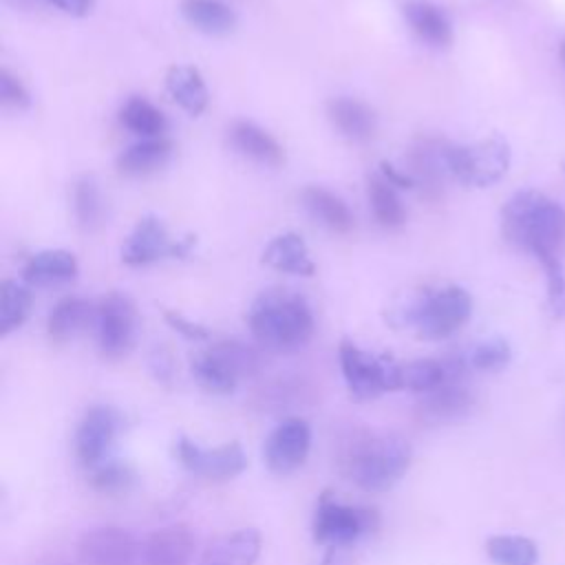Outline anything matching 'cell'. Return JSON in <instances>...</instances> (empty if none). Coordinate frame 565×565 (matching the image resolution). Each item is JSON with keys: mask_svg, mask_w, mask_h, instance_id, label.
Instances as JSON below:
<instances>
[{"mask_svg": "<svg viewBox=\"0 0 565 565\" xmlns=\"http://www.w3.org/2000/svg\"><path fill=\"white\" fill-rule=\"evenodd\" d=\"M97 305L86 298L68 296L62 298L46 318V333L53 342H68L90 324H95Z\"/></svg>", "mask_w": 565, "mask_h": 565, "instance_id": "22", "label": "cell"}, {"mask_svg": "<svg viewBox=\"0 0 565 565\" xmlns=\"http://www.w3.org/2000/svg\"><path fill=\"white\" fill-rule=\"evenodd\" d=\"M501 223L505 238L532 252L536 258L556 254L565 241V210L534 190L510 196L503 205Z\"/></svg>", "mask_w": 565, "mask_h": 565, "instance_id": "2", "label": "cell"}, {"mask_svg": "<svg viewBox=\"0 0 565 565\" xmlns=\"http://www.w3.org/2000/svg\"><path fill=\"white\" fill-rule=\"evenodd\" d=\"M15 2H29V0H15Z\"/></svg>", "mask_w": 565, "mask_h": 565, "instance_id": "43", "label": "cell"}, {"mask_svg": "<svg viewBox=\"0 0 565 565\" xmlns=\"http://www.w3.org/2000/svg\"><path fill=\"white\" fill-rule=\"evenodd\" d=\"M472 313V298L463 287L446 285L424 291L406 311L408 324L426 340H444L459 331Z\"/></svg>", "mask_w": 565, "mask_h": 565, "instance_id": "4", "label": "cell"}, {"mask_svg": "<svg viewBox=\"0 0 565 565\" xmlns=\"http://www.w3.org/2000/svg\"><path fill=\"white\" fill-rule=\"evenodd\" d=\"M33 307V296L29 285L4 280L0 285V335H9L20 329Z\"/></svg>", "mask_w": 565, "mask_h": 565, "instance_id": "32", "label": "cell"}, {"mask_svg": "<svg viewBox=\"0 0 565 565\" xmlns=\"http://www.w3.org/2000/svg\"><path fill=\"white\" fill-rule=\"evenodd\" d=\"M377 525V514L366 508L347 505L322 497L313 514V541L329 547L355 543L362 534Z\"/></svg>", "mask_w": 565, "mask_h": 565, "instance_id": "8", "label": "cell"}, {"mask_svg": "<svg viewBox=\"0 0 565 565\" xmlns=\"http://www.w3.org/2000/svg\"><path fill=\"white\" fill-rule=\"evenodd\" d=\"M448 168L455 181L472 188H488L505 177L510 168V146L497 135L475 143H450Z\"/></svg>", "mask_w": 565, "mask_h": 565, "instance_id": "6", "label": "cell"}, {"mask_svg": "<svg viewBox=\"0 0 565 565\" xmlns=\"http://www.w3.org/2000/svg\"><path fill=\"white\" fill-rule=\"evenodd\" d=\"M457 362H439L430 358L408 360L397 364V391H413V393H430L457 375Z\"/></svg>", "mask_w": 565, "mask_h": 565, "instance_id": "26", "label": "cell"}, {"mask_svg": "<svg viewBox=\"0 0 565 565\" xmlns=\"http://www.w3.org/2000/svg\"><path fill=\"white\" fill-rule=\"evenodd\" d=\"M192 554L194 536L181 523L159 527L141 543V565H190Z\"/></svg>", "mask_w": 565, "mask_h": 565, "instance_id": "16", "label": "cell"}, {"mask_svg": "<svg viewBox=\"0 0 565 565\" xmlns=\"http://www.w3.org/2000/svg\"><path fill=\"white\" fill-rule=\"evenodd\" d=\"M97 344L106 358L126 355L137 340V309L124 294H108L97 302Z\"/></svg>", "mask_w": 565, "mask_h": 565, "instance_id": "9", "label": "cell"}, {"mask_svg": "<svg viewBox=\"0 0 565 565\" xmlns=\"http://www.w3.org/2000/svg\"><path fill=\"white\" fill-rule=\"evenodd\" d=\"M84 565H141V543L124 527H95L77 543Z\"/></svg>", "mask_w": 565, "mask_h": 565, "instance_id": "13", "label": "cell"}, {"mask_svg": "<svg viewBox=\"0 0 565 565\" xmlns=\"http://www.w3.org/2000/svg\"><path fill=\"white\" fill-rule=\"evenodd\" d=\"M119 417L110 406H93L84 413L75 430V457L82 466L95 468L108 459V450L117 437Z\"/></svg>", "mask_w": 565, "mask_h": 565, "instance_id": "14", "label": "cell"}, {"mask_svg": "<svg viewBox=\"0 0 565 565\" xmlns=\"http://www.w3.org/2000/svg\"><path fill=\"white\" fill-rule=\"evenodd\" d=\"M0 102H2V106L13 108V110H24V108L31 106L29 90L7 68L0 71Z\"/></svg>", "mask_w": 565, "mask_h": 565, "instance_id": "38", "label": "cell"}, {"mask_svg": "<svg viewBox=\"0 0 565 565\" xmlns=\"http://www.w3.org/2000/svg\"><path fill=\"white\" fill-rule=\"evenodd\" d=\"M77 260L66 249H42L33 254L24 269L22 278L29 287H53L71 282L77 276Z\"/></svg>", "mask_w": 565, "mask_h": 565, "instance_id": "23", "label": "cell"}, {"mask_svg": "<svg viewBox=\"0 0 565 565\" xmlns=\"http://www.w3.org/2000/svg\"><path fill=\"white\" fill-rule=\"evenodd\" d=\"M338 360L347 388L358 399H373L382 393L397 391V364L386 355H375L358 344L342 340Z\"/></svg>", "mask_w": 565, "mask_h": 565, "instance_id": "7", "label": "cell"}, {"mask_svg": "<svg viewBox=\"0 0 565 565\" xmlns=\"http://www.w3.org/2000/svg\"><path fill=\"white\" fill-rule=\"evenodd\" d=\"M561 60H563V64H565V42L561 44Z\"/></svg>", "mask_w": 565, "mask_h": 565, "instance_id": "42", "label": "cell"}, {"mask_svg": "<svg viewBox=\"0 0 565 565\" xmlns=\"http://www.w3.org/2000/svg\"><path fill=\"white\" fill-rule=\"evenodd\" d=\"M402 15L411 31L430 46H448L452 42V24L441 7L430 0H406Z\"/></svg>", "mask_w": 565, "mask_h": 565, "instance_id": "18", "label": "cell"}, {"mask_svg": "<svg viewBox=\"0 0 565 565\" xmlns=\"http://www.w3.org/2000/svg\"><path fill=\"white\" fill-rule=\"evenodd\" d=\"M166 90L174 104H179L188 115H201L207 108L210 93L199 68L190 64H177L168 68Z\"/></svg>", "mask_w": 565, "mask_h": 565, "instance_id": "27", "label": "cell"}, {"mask_svg": "<svg viewBox=\"0 0 565 565\" xmlns=\"http://www.w3.org/2000/svg\"><path fill=\"white\" fill-rule=\"evenodd\" d=\"M119 124L132 135H139L141 139L163 137L168 128L166 115L146 97H130L119 108Z\"/></svg>", "mask_w": 565, "mask_h": 565, "instance_id": "31", "label": "cell"}, {"mask_svg": "<svg viewBox=\"0 0 565 565\" xmlns=\"http://www.w3.org/2000/svg\"><path fill=\"white\" fill-rule=\"evenodd\" d=\"M545 276H547V298H550V307L554 309V313H565V274L563 267L556 258V254H547L539 258Z\"/></svg>", "mask_w": 565, "mask_h": 565, "instance_id": "37", "label": "cell"}, {"mask_svg": "<svg viewBox=\"0 0 565 565\" xmlns=\"http://www.w3.org/2000/svg\"><path fill=\"white\" fill-rule=\"evenodd\" d=\"M163 318H166V322H168L177 333H181V335L188 338V340H205V338L210 335V331H207L203 324L192 322L190 318H185L183 313H179V311H174V309H168V311L163 313Z\"/></svg>", "mask_w": 565, "mask_h": 565, "instance_id": "39", "label": "cell"}, {"mask_svg": "<svg viewBox=\"0 0 565 565\" xmlns=\"http://www.w3.org/2000/svg\"><path fill=\"white\" fill-rule=\"evenodd\" d=\"M470 406L472 395L463 386L446 382L444 386L424 395V399L419 402V413L430 422H448L463 417L470 411Z\"/></svg>", "mask_w": 565, "mask_h": 565, "instance_id": "30", "label": "cell"}, {"mask_svg": "<svg viewBox=\"0 0 565 565\" xmlns=\"http://www.w3.org/2000/svg\"><path fill=\"white\" fill-rule=\"evenodd\" d=\"M247 324L254 340L274 353H294L307 347L316 320L307 300L282 287L265 289L247 311Z\"/></svg>", "mask_w": 565, "mask_h": 565, "instance_id": "1", "label": "cell"}, {"mask_svg": "<svg viewBox=\"0 0 565 565\" xmlns=\"http://www.w3.org/2000/svg\"><path fill=\"white\" fill-rule=\"evenodd\" d=\"M510 344L503 338H488L470 351L468 362L479 371H499L510 362Z\"/></svg>", "mask_w": 565, "mask_h": 565, "instance_id": "36", "label": "cell"}, {"mask_svg": "<svg viewBox=\"0 0 565 565\" xmlns=\"http://www.w3.org/2000/svg\"><path fill=\"white\" fill-rule=\"evenodd\" d=\"M177 459L179 463L207 481H230L238 477L247 468V455L238 441H227L214 448H203L188 437L177 441Z\"/></svg>", "mask_w": 565, "mask_h": 565, "instance_id": "10", "label": "cell"}, {"mask_svg": "<svg viewBox=\"0 0 565 565\" xmlns=\"http://www.w3.org/2000/svg\"><path fill=\"white\" fill-rule=\"evenodd\" d=\"M366 196H369L373 218L377 221L380 227H384L388 232L404 227L406 207L397 194V188L393 183H388L380 172L369 177Z\"/></svg>", "mask_w": 565, "mask_h": 565, "instance_id": "28", "label": "cell"}, {"mask_svg": "<svg viewBox=\"0 0 565 565\" xmlns=\"http://www.w3.org/2000/svg\"><path fill=\"white\" fill-rule=\"evenodd\" d=\"M46 2H51L53 7H57L68 15H86L93 7V0H46Z\"/></svg>", "mask_w": 565, "mask_h": 565, "instance_id": "41", "label": "cell"}, {"mask_svg": "<svg viewBox=\"0 0 565 565\" xmlns=\"http://www.w3.org/2000/svg\"><path fill=\"white\" fill-rule=\"evenodd\" d=\"M448 148L450 143L435 139V137H424L415 141L406 154V172L415 179L417 188L422 194L435 199L441 194L446 177H450L448 168Z\"/></svg>", "mask_w": 565, "mask_h": 565, "instance_id": "15", "label": "cell"}, {"mask_svg": "<svg viewBox=\"0 0 565 565\" xmlns=\"http://www.w3.org/2000/svg\"><path fill=\"white\" fill-rule=\"evenodd\" d=\"M311 426L302 417H285L278 422L263 444V459L274 475L296 472L309 457Z\"/></svg>", "mask_w": 565, "mask_h": 565, "instance_id": "12", "label": "cell"}, {"mask_svg": "<svg viewBox=\"0 0 565 565\" xmlns=\"http://www.w3.org/2000/svg\"><path fill=\"white\" fill-rule=\"evenodd\" d=\"M181 15L207 35H227L236 26V13L221 0H181Z\"/></svg>", "mask_w": 565, "mask_h": 565, "instance_id": "29", "label": "cell"}, {"mask_svg": "<svg viewBox=\"0 0 565 565\" xmlns=\"http://www.w3.org/2000/svg\"><path fill=\"white\" fill-rule=\"evenodd\" d=\"M377 172H380L388 183H393L395 188H408V190L417 188L415 179H413L406 170H399V168H395V166H393V163H388V161H382Z\"/></svg>", "mask_w": 565, "mask_h": 565, "instance_id": "40", "label": "cell"}, {"mask_svg": "<svg viewBox=\"0 0 565 565\" xmlns=\"http://www.w3.org/2000/svg\"><path fill=\"white\" fill-rule=\"evenodd\" d=\"M73 212L84 232H95L104 223V199L90 177H82L73 185Z\"/></svg>", "mask_w": 565, "mask_h": 565, "instance_id": "34", "label": "cell"}, {"mask_svg": "<svg viewBox=\"0 0 565 565\" xmlns=\"http://www.w3.org/2000/svg\"><path fill=\"white\" fill-rule=\"evenodd\" d=\"M190 369L201 388L214 395H230L243 377L258 371V355L238 340H221L194 355Z\"/></svg>", "mask_w": 565, "mask_h": 565, "instance_id": "5", "label": "cell"}, {"mask_svg": "<svg viewBox=\"0 0 565 565\" xmlns=\"http://www.w3.org/2000/svg\"><path fill=\"white\" fill-rule=\"evenodd\" d=\"M413 448L395 433H371L353 441L344 457V472L364 492H386L408 472Z\"/></svg>", "mask_w": 565, "mask_h": 565, "instance_id": "3", "label": "cell"}, {"mask_svg": "<svg viewBox=\"0 0 565 565\" xmlns=\"http://www.w3.org/2000/svg\"><path fill=\"white\" fill-rule=\"evenodd\" d=\"M172 157V141L166 137L139 139L117 157V172L121 177L139 179L161 170Z\"/></svg>", "mask_w": 565, "mask_h": 565, "instance_id": "24", "label": "cell"}, {"mask_svg": "<svg viewBox=\"0 0 565 565\" xmlns=\"http://www.w3.org/2000/svg\"><path fill=\"white\" fill-rule=\"evenodd\" d=\"M227 141L238 154L256 163L280 166L285 161L282 146L265 128H260L254 121H245V119L234 121L227 128Z\"/></svg>", "mask_w": 565, "mask_h": 565, "instance_id": "17", "label": "cell"}, {"mask_svg": "<svg viewBox=\"0 0 565 565\" xmlns=\"http://www.w3.org/2000/svg\"><path fill=\"white\" fill-rule=\"evenodd\" d=\"M192 243V236H188L185 241H172L161 218L148 214L137 221L135 230L121 245V263L130 267H143L168 256L183 258L190 254Z\"/></svg>", "mask_w": 565, "mask_h": 565, "instance_id": "11", "label": "cell"}, {"mask_svg": "<svg viewBox=\"0 0 565 565\" xmlns=\"http://www.w3.org/2000/svg\"><path fill=\"white\" fill-rule=\"evenodd\" d=\"M305 210L327 230L335 234H349L355 227L353 212L335 192L322 185H307L300 194Z\"/></svg>", "mask_w": 565, "mask_h": 565, "instance_id": "25", "label": "cell"}, {"mask_svg": "<svg viewBox=\"0 0 565 565\" xmlns=\"http://www.w3.org/2000/svg\"><path fill=\"white\" fill-rule=\"evenodd\" d=\"M327 115L333 128L351 141H369L377 130L375 110L353 97H335L327 104Z\"/></svg>", "mask_w": 565, "mask_h": 565, "instance_id": "21", "label": "cell"}, {"mask_svg": "<svg viewBox=\"0 0 565 565\" xmlns=\"http://www.w3.org/2000/svg\"><path fill=\"white\" fill-rule=\"evenodd\" d=\"M486 552L497 565H536L539 550L534 541L519 534H497L486 541Z\"/></svg>", "mask_w": 565, "mask_h": 565, "instance_id": "33", "label": "cell"}, {"mask_svg": "<svg viewBox=\"0 0 565 565\" xmlns=\"http://www.w3.org/2000/svg\"><path fill=\"white\" fill-rule=\"evenodd\" d=\"M260 532L254 527L234 530L216 539L203 554L201 565H254L260 556Z\"/></svg>", "mask_w": 565, "mask_h": 565, "instance_id": "20", "label": "cell"}, {"mask_svg": "<svg viewBox=\"0 0 565 565\" xmlns=\"http://www.w3.org/2000/svg\"><path fill=\"white\" fill-rule=\"evenodd\" d=\"M90 486L102 494H124L135 483V470L130 463L119 459H104L90 468Z\"/></svg>", "mask_w": 565, "mask_h": 565, "instance_id": "35", "label": "cell"}, {"mask_svg": "<svg viewBox=\"0 0 565 565\" xmlns=\"http://www.w3.org/2000/svg\"><path fill=\"white\" fill-rule=\"evenodd\" d=\"M260 260L282 274L294 276H311L316 271V263L309 254L305 238L296 232H282L274 236L267 247L263 249Z\"/></svg>", "mask_w": 565, "mask_h": 565, "instance_id": "19", "label": "cell"}]
</instances>
